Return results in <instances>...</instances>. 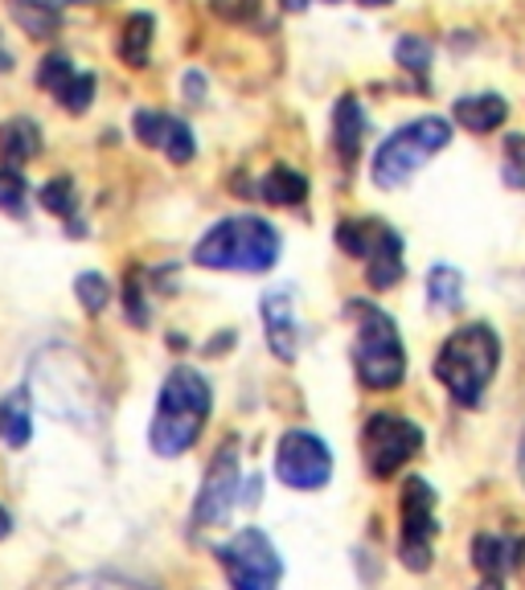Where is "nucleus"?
I'll list each match as a JSON object with an SVG mask.
<instances>
[{
    "label": "nucleus",
    "mask_w": 525,
    "mask_h": 590,
    "mask_svg": "<svg viewBox=\"0 0 525 590\" xmlns=\"http://www.w3.org/2000/svg\"><path fill=\"white\" fill-rule=\"evenodd\" d=\"M214 410V394L193 365H173L157 394V415L149 427V447L161 459L185 456L193 442L202 439L205 423Z\"/></svg>",
    "instance_id": "f257e3e1"
},
{
    "label": "nucleus",
    "mask_w": 525,
    "mask_h": 590,
    "mask_svg": "<svg viewBox=\"0 0 525 590\" xmlns=\"http://www.w3.org/2000/svg\"><path fill=\"white\" fill-rule=\"evenodd\" d=\"M283 238L280 230L263 217L239 214L222 217L205 230L193 246V263L205 271H239V275H263L280 263Z\"/></svg>",
    "instance_id": "f03ea898"
},
{
    "label": "nucleus",
    "mask_w": 525,
    "mask_h": 590,
    "mask_svg": "<svg viewBox=\"0 0 525 590\" xmlns=\"http://www.w3.org/2000/svg\"><path fill=\"white\" fill-rule=\"evenodd\" d=\"M501 362V340L488 324H464L435 353V377L460 406H476Z\"/></svg>",
    "instance_id": "7ed1b4c3"
},
{
    "label": "nucleus",
    "mask_w": 525,
    "mask_h": 590,
    "mask_svg": "<svg viewBox=\"0 0 525 590\" xmlns=\"http://www.w3.org/2000/svg\"><path fill=\"white\" fill-rule=\"evenodd\" d=\"M350 316L357 321L353 336V369L365 389H394L406 377V349L391 312L370 299H350Z\"/></svg>",
    "instance_id": "20e7f679"
},
{
    "label": "nucleus",
    "mask_w": 525,
    "mask_h": 590,
    "mask_svg": "<svg viewBox=\"0 0 525 590\" xmlns=\"http://www.w3.org/2000/svg\"><path fill=\"white\" fill-rule=\"evenodd\" d=\"M447 144H452V123L444 115H418V120L403 123L398 132L377 144L370 176H374L377 189H403Z\"/></svg>",
    "instance_id": "39448f33"
},
{
    "label": "nucleus",
    "mask_w": 525,
    "mask_h": 590,
    "mask_svg": "<svg viewBox=\"0 0 525 590\" xmlns=\"http://www.w3.org/2000/svg\"><path fill=\"white\" fill-rule=\"evenodd\" d=\"M26 394H33L29 403H38L41 410H50L58 418H70V423H87L91 418V403H94L91 377H87L82 362L70 349L41 353L38 362H33V369H29Z\"/></svg>",
    "instance_id": "423d86ee"
},
{
    "label": "nucleus",
    "mask_w": 525,
    "mask_h": 590,
    "mask_svg": "<svg viewBox=\"0 0 525 590\" xmlns=\"http://www.w3.org/2000/svg\"><path fill=\"white\" fill-rule=\"evenodd\" d=\"M218 562H222L230 590H280L283 582L280 550L271 546V537L263 529H239L218 550Z\"/></svg>",
    "instance_id": "0eeeda50"
},
{
    "label": "nucleus",
    "mask_w": 525,
    "mask_h": 590,
    "mask_svg": "<svg viewBox=\"0 0 525 590\" xmlns=\"http://www.w3.org/2000/svg\"><path fill=\"white\" fill-rule=\"evenodd\" d=\"M337 242L345 255L365 258V279L374 292H386L403 279V238H398V230L382 226V222H341Z\"/></svg>",
    "instance_id": "6e6552de"
},
{
    "label": "nucleus",
    "mask_w": 525,
    "mask_h": 590,
    "mask_svg": "<svg viewBox=\"0 0 525 590\" xmlns=\"http://www.w3.org/2000/svg\"><path fill=\"white\" fill-rule=\"evenodd\" d=\"M423 451V430L403 415H370L362 427V456L374 480H391L394 471Z\"/></svg>",
    "instance_id": "1a4fd4ad"
},
{
    "label": "nucleus",
    "mask_w": 525,
    "mask_h": 590,
    "mask_svg": "<svg viewBox=\"0 0 525 590\" xmlns=\"http://www.w3.org/2000/svg\"><path fill=\"white\" fill-rule=\"evenodd\" d=\"M275 476L296 492H316L333 480V451L312 430H287L275 447Z\"/></svg>",
    "instance_id": "9d476101"
},
{
    "label": "nucleus",
    "mask_w": 525,
    "mask_h": 590,
    "mask_svg": "<svg viewBox=\"0 0 525 590\" xmlns=\"http://www.w3.org/2000/svg\"><path fill=\"white\" fill-rule=\"evenodd\" d=\"M239 488H243L239 447H234V442H222L214 464L205 468L198 500H193V529H218V525H226L234 505H239Z\"/></svg>",
    "instance_id": "9b49d317"
},
{
    "label": "nucleus",
    "mask_w": 525,
    "mask_h": 590,
    "mask_svg": "<svg viewBox=\"0 0 525 590\" xmlns=\"http://www.w3.org/2000/svg\"><path fill=\"white\" fill-rule=\"evenodd\" d=\"M432 537H435V492L423 476H411L403 484V537H398V558L406 570H427L432 566Z\"/></svg>",
    "instance_id": "f8f14e48"
},
{
    "label": "nucleus",
    "mask_w": 525,
    "mask_h": 590,
    "mask_svg": "<svg viewBox=\"0 0 525 590\" xmlns=\"http://www.w3.org/2000/svg\"><path fill=\"white\" fill-rule=\"evenodd\" d=\"M259 316H263V328H267L271 353H275L283 365L296 362L300 321H296V299H292V292H287V287H271V292L259 299Z\"/></svg>",
    "instance_id": "ddd939ff"
},
{
    "label": "nucleus",
    "mask_w": 525,
    "mask_h": 590,
    "mask_svg": "<svg viewBox=\"0 0 525 590\" xmlns=\"http://www.w3.org/2000/svg\"><path fill=\"white\" fill-rule=\"evenodd\" d=\"M365 128H370V120H365L362 103L353 94H341L337 108H333V144H337V156L345 164H353L362 156Z\"/></svg>",
    "instance_id": "4468645a"
},
{
    "label": "nucleus",
    "mask_w": 525,
    "mask_h": 590,
    "mask_svg": "<svg viewBox=\"0 0 525 590\" xmlns=\"http://www.w3.org/2000/svg\"><path fill=\"white\" fill-rule=\"evenodd\" d=\"M452 115H456V123L464 132L485 135V132H497L501 123L509 120V103L501 94H464V99H456Z\"/></svg>",
    "instance_id": "2eb2a0df"
},
{
    "label": "nucleus",
    "mask_w": 525,
    "mask_h": 590,
    "mask_svg": "<svg viewBox=\"0 0 525 590\" xmlns=\"http://www.w3.org/2000/svg\"><path fill=\"white\" fill-rule=\"evenodd\" d=\"M41 152V128L29 115H13L0 123V164L4 169H21Z\"/></svg>",
    "instance_id": "dca6fc26"
},
{
    "label": "nucleus",
    "mask_w": 525,
    "mask_h": 590,
    "mask_svg": "<svg viewBox=\"0 0 525 590\" xmlns=\"http://www.w3.org/2000/svg\"><path fill=\"white\" fill-rule=\"evenodd\" d=\"M33 439V403L26 389H13L0 398V442L9 451H21Z\"/></svg>",
    "instance_id": "f3484780"
},
{
    "label": "nucleus",
    "mask_w": 525,
    "mask_h": 590,
    "mask_svg": "<svg viewBox=\"0 0 525 590\" xmlns=\"http://www.w3.org/2000/svg\"><path fill=\"white\" fill-rule=\"evenodd\" d=\"M9 13L29 38H54L62 29V0H21V4H9Z\"/></svg>",
    "instance_id": "a211bd4d"
},
{
    "label": "nucleus",
    "mask_w": 525,
    "mask_h": 590,
    "mask_svg": "<svg viewBox=\"0 0 525 590\" xmlns=\"http://www.w3.org/2000/svg\"><path fill=\"white\" fill-rule=\"evenodd\" d=\"M259 197L271 205H300L309 197V181H304V173H296V169L275 164V169L259 181Z\"/></svg>",
    "instance_id": "6ab92c4d"
},
{
    "label": "nucleus",
    "mask_w": 525,
    "mask_h": 590,
    "mask_svg": "<svg viewBox=\"0 0 525 590\" xmlns=\"http://www.w3.org/2000/svg\"><path fill=\"white\" fill-rule=\"evenodd\" d=\"M464 304V275L447 263H435L427 271V308L432 312H456Z\"/></svg>",
    "instance_id": "aec40b11"
},
{
    "label": "nucleus",
    "mask_w": 525,
    "mask_h": 590,
    "mask_svg": "<svg viewBox=\"0 0 525 590\" xmlns=\"http://www.w3.org/2000/svg\"><path fill=\"white\" fill-rule=\"evenodd\" d=\"M152 13H132L123 21V38H120V58L128 62L132 70H144L149 67V50H152Z\"/></svg>",
    "instance_id": "412c9836"
},
{
    "label": "nucleus",
    "mask_w": 525,
    "mask_h": 590,
    "mask_svg": "<svg viewBox=\"0 0 525 590\" xmlns=\"http://www.w3.org/2000/svg\"><path fill=\"white\" fill-rule=\"evenodd\" d=\"M41 210L46 214H54V217H74L79 214V193H74V181L70 176H50L46 185H41Z\"/></svg>",
    "instance_id": "4be33fe9"
},
{
    "label": "nucleus",
    "mask_w": 525,
    "mask_h": 590,
    "mask_svg": "<svg viewBox=\"0 0 525 590\" xmlns=\"http://www.w3.org/2000/svg\"><path fill=\"white\" fill-rule=\"evenodd\" d=\"M161 148H164V156H169L173 164H189L193 156H198V140H193V132H189V123L176 120V115H164Z\"/></svg>",
    "instance_id": "5701e85b"
},
{
    "label": "nucleus",
    "mask_w": 525,
    "mask_h": 590,
    "mask_svg": "<svg viewBox=\"0 0 525 590\" xmlns=\"http://www.w3.org/2000/svg\"><path fill=\"white\" fill-rule=\"evenodd\" d=\"M74 295H79V304L87 316H99V312L111 304V283L99 275V271H82L79 279H74Z\"/></svg>",
    "instance_id": "b1692460"
},
{
    "label": "nucleus",
    "mask_w": 525,
    "mask_h": 590,
    "mask_svg": "<svg viewBox=\"0 0 525 590\" xmlns=\"http://www.w3.org/2000/svg\"><path fill=\"white\" fill-rule=\"evenodd\" d=\"M394 58H398V67L427 74L432 70V41L418 38V33H403V38L394 41Z\"/></svg>",
    "instance_id": "393cba45"
},
{
    "label": "nucleus",
    "mask_w": 525,
    "mask_h": 590,
    "mask_svg": "<svg viewBox=\"0 0 525 590\" xmlns=\"http://www.w3.org/2000/svg\"><path fill=\"white\" fill-rule=\"evenodd\" d=\"M58 103H62V111H70V115H82V111H91L94 103V74L91 70H74V79L58 91Z\"/></svg>",
    "instance_id": "a878e982"
},
{
    "label": "nucleus",
    "mask_w": 525,
    "mask_h": 590,
    "mask_svg": "<svg viewBox=\"0 0 525 590\" xmlns=\"http://www.w3.org/2000/svg\"><path fill=\"white\" fill-rule=\"evenodd\" d=\"M26 197H29V185L21 169H0V210L4 214H26Z\"/></svg>",
    "instance_id": "bb28decb"
},
{
    "label": "nucleus",
    "mask_w": 525,
    "mask_h": 590,
    "mask_svg": "<svg viewBox=\"0 0 525 590\" xmlns=\"http://www.w3.org/2000/svg\"><path fill=\"white\" fill-rule=\"evenodd\" d=\"M70 79H74V67H70L67 54H46L38 62V87H41V91L58 94Z\"/></svg>",
    "instance_id": "cd10ccee"
},
{
    "label": "nucleus",
    "mask_w": 525,
    "mask_h": 590,
    "mask_svg": "<svg viewBox=\"0 0 525 590\" xmlns=\"http://www.w3.org/2000/svg\"><path fill=\"white\" fill-rule=\"evenodd\" d=\"M132 132L135 140L144 148H161V135H164V111H149V108H140L135 111V120H132Z\"/></svg>",
    "instance_id": "c85d7f7f"
},
{
    "label": "nucleus",
    "mask_w": 525,
    "mask_h": 590,
    "mask_svg": "<svg viewBox=\"0 0 525 590\" xmlns=\"http://www.w3.org/2000/svg\"><path fill=\"white\" fill-rule=\"evenodd\" d=\"M62 590H149V587H140V582L120 574H82V578H70Z\"/></svg>",
    "instance_id": "c756f323"
},
{
    "label": "nucleus",
    "mask_w": 525,
    "mask_h": 590,
    "mask_svg": "<svg viewBox=\"0 0 525 590\" xmlns=\"http://www.w3.org/2000/svg\"><path fill=\"white\" fill-rule=\"evenodd\" d=\"M123 312H128V321H132L135 328H144V324H149L144 287H140V279H135V275H128V283H123Z\"/></svg>",
    "instance_id": "7c9ffc66"
},
{
    "label": "nucleus",
    "mask_w": 525,
    "mask_h": 590,
    "mask_svg": "<svg viewBox=\"0 0 525 590\" xmlns=\"http://www.w3.org/2000/svg\"><path fill=\"white\" fill-rule=\"evenodd\" d=\"M185 94H189V103H202L205 99V79L198 74V70H189L185 74Z\"/></svg>",
    "instance_id": "2f4dec72"
},
{
    "label": "nucleus",
    "mask_w": 525,
    "mask_h": 590,
    "mask_svg": "<svg viewBox=\"0 0 525 590\" xmlns=\"http://www.w3.org/2000/svg\"><path fill=\"white\" fill-rule=\"evenodd\" d=\"M13 533V517H9V509H0V541Z\"/></svg>",
    "instance_id": "473e14b6"
},
{
    "label": "nucleus",
    "mask_w": 525,
    "mask_h": 590,
    "mask_svg": "<svg viewBox=\"0 0 525 590\" xmlns=\"http://www.w3.org/2000/svg\"><path fill=\"white\" fill-rule=\"evenodd\" d=\"M9 70H13V54H9L4 41H0V74H9Z\"/></svg>",
    "instance_id": "72a5a7b5"
},
{
    "label": "nucleus",
    "mask_w": 525,
    "mask_h": 590,
    "mask_svg": "<svg viewBox=\"0 0 525 590\" xmlns=\"http://www.w3.org/2000/svg\"><path fill=\"white\" fill-rule=\"evenodd\" d=\"M283 9H287V13H304V9H309V0H283Z\"/></svg>",
    "instance_id": "f704fd0d"
},
{
    "label": "nucleus",
    "mask_w": 525,
    "mask_h": 590,
    "mask_svg": "<svg viewBox=\"0 0 525 590\" xmlns=\"http://www.w3.org/2000/svg\"><path fill=\"white\" fill-rule=\"evenodd\" d=\"M517 471H522V484H525V435H522V447H517Z\"/></svg>",
    "instance_id": "c9c22d12"
},
{
    "label": "nucleus",
    "mask_w": 525,
    "mask_h": 590,
    "mask_svg": "<svg viewBox=\"0 0 525 590\" xmlns=\"http://www.w3.org/2000/svg\"><path fill=\"white\" fill-rule=\"evenodd\" d=\"M362 4H370V9H377V4H391V0H362Z\"/></svg>",
    "instance_id": "e433bc0d"
},
{
    "label": "nucleus",
    "mask_w": 525,
    "mask_h": 590,
    "mask_svg": "<svg viewBox=\"0 0 525 590\" xmlns=\"http://www.w3.org/2000/svg\"><path fill=\"white\" fill-rule=\"evenodd\" d=\"M329 4H337V0H329Z\"/></svg>",
    "instance_id": "4c0bfd02"
}]
</instances>
